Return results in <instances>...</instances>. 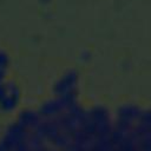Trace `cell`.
<instances>
[{"label":"cell","mask_w":151,"mask_h":151,"mask_svg":"<svg viewBox=\"0 0 151 151\" xmlns=\"http://www.w3.org/2000/svg\"><path fill=\"white\" fill-rule=\"evenodd\" d=\"M29 132L31 131L21 126L17 120L12 122L4 130L0 137V143L7 151H13L18 145H20L27 139Z\"/></svg>","instance_id":"6da1fadb"},{"label":"cell","mask_w":151,"mask_h":151,"mask_svg":"<svg viewBox=\"0 0 151 151\" xmlns=\"http://www.w3.org/2000/svg\"><path fill=\"white\" fill-rule=\"evenodd\" d=\"M20 100V90L13 80L5 81L4 93L0 98V110L4 112L13 111Z\"/></svg>","instance_id":"7a4b0ae2"},{"label":"cell","mask_w":151,"mask_h":151,"mask_svg":"<svg viewBox=\"0 0 151 151\" xmlns=\"http://www.w3.org/2000/svg\"><path fill=\"white\" fill-rule=\"evenodd\" d=\"M41 119H42V117L40 116L39 111H35V110H32V109L21 110L19 112L18 117H17V122L21 126L27 129L28 131H33L39 125Z\"/></svg>","instance_id":"3957f363"},{"label":"cell","mask_w":151,"mask_h":151,"mask_svg":"<svg viewBox=\"0 0 151 151\" xmlns=\"http://www.w3.org/2000/svg\"><path fill=\"white\" fill-rule=\"evenodd\" d=\"M9 65V57L5 51H0V70L7 71Z\"/></svg>","instance_id":"277c9868"},{"label":"cell","mask_w":151,"mask_h":151,"mask_svg":"<svg viewBox=\"0 0 151 151\" xmlns=\"http://www.w3.org/2000/svg\"><path fill=\"white\" fill-rule=\"evenodd\" d=\"M5 77H6V71L5 70H0V83L5 81Z\"/></svg>","instance_id":"5b68a950"},{"label":"cell","mask_w":151,"mask_h":151,"mask_svg":"<svg viewBox=\"0 0 151 151\" xmlns=\"http://www.w3.org/2000/svg\"><path fill=\"white\" fill-rule=\"evenodd\" d=\"M4 88H5V81H1L0 83V98H1V96L4 93Z\"/></svg>","instance_id":"8992f818"},{"label":"cell","mask_w":151,"mask_h":151,"mask_svg":"<svg viewBox=\"0 0 151 151\" xmlns=\"http://www.w3.org/2000/svg\"><path fill=\"white\" fill-rule=\"evenodd\" d=\"M0 151H7V150H6V149L2 146V144H1V143H0Z\"/></svg>","instance_id":"52a82bcc"}]
</instances>
